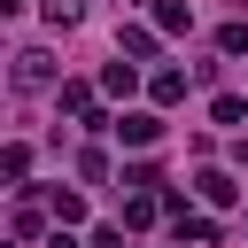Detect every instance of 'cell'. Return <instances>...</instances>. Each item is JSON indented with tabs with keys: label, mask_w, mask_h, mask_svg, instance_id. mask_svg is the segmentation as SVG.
Masks as SVG:
<instances>
[{
	"label": "cell",
	"mask_w": 248,
	"mask_h": 248,
	"mask_svg": "<svg viewBox=\"0 0 248 248\" xmlns=\"http://www.w3.org/2000/svg\"><path fill=\"white\" fill-rule=\"evenodd\" d=\"M155 8V31H194V8L186 0H147Z\"/></svg>",
	"instance_id": "7"
},
{
	"label": "cell",
	"mask_w": 248,
	"mask_h": 248,
	"mask_svg": "<svg viewBox=\"0 0 248 248\" xmlns=\"http://www.w3.org/2000/svg\"><path fill=\"white\" fill-rule=\"evenodd\" d=\"M194 186H202V202H209V209H232V194H240V186H232L225 170H202Z\"/></svg>",
	"instance_id": "5"
},
{
	"label": "cell",
	"mask_w": 248,
	"mask_h": 248,
	"mask_svg": "<svg viewBox=\"0 0 248 248\" xmlns=\"http://www.w3.org/2000/svg\"><path fill=\"white\" fill-rule=\"evenodd\" d=\"M132 85H140V70H132V62H124V54H116V62H108V70H101V93H132Z\"/></svg>",
	"instance_id": "8"
},
{
	"label": "cell",
	"mask_w": 248,
	"mask_h": 248,
	"mask_svg": "<svg viewBox=\"0 0 248 248\" xmlns=\"http://www.w3.org/2000/svg\"><path fill=\"white\" fill-rule=\"evenodd\" d=\"M46 248H78V240H70V232H62V225H54V232H46Z\"/></svg>",
	"instance_id": "17"
},
{
	"label": "cell",
	"mask_w": 248,
	"mask_h": 248,
	"mask_svg": "<svg viewBox=\"0 0 248 248\" xmlns=\"http://www.w3.org/2000/svg\"><path fill=\"white\" fill-rule=\"evenodd\" d=\"M78 16H85V0H46V23H54V31H70Z\"/></svg>",
	"instance_id": "13"
},
{
	"label": "cell",
	"mask_w": 248,
	"mask_h": 248,
	"mask_svg": "<svg viewBox=\"0 0 248 248\" xmlns=\"http://www.w3.org/2000/svg\"><path fill=\"white\" fill-rule=\"evenodd\" d=\"M54 85V54L46 46H16V93H46Z\"/></svg>",
	"instance_id": "1"
},
{
	"label": "cell",
	"mask_w": 248,
	"mask_h": 248,
	"mask_svg": "<svg viewBox=\"0 0 248 248\" xmlns=\"http://www.w3.org/2000/svg\"><path fill=\"white\" fill-rule=\"evenodd\" d=\"M85 248H124V225H93V240Z\"/></svg>",
	"instance_id": "16"
},
{
	"label": "cell",
	"mask_w": 248,
	"mask_h": 248,
	"mask_svg": "<svg viewBox=\"0 0 248 248\" xmlns=\"http://www.w3.org/2000/svg\"><path fill=\"white\" fill-rule=\"evenodd\" d=\"M155 46H163V31H155V23H124V31H116V54H132V62H147Z\"/></svg>",
	"instance_id": "3"
},
{
	"label": "cell",
	"mask_w": 248,
	"mask_h": 248,
	"mask_svg": "<svg viewBox=\"0 0 248 248\" xmlns=\"http://www.w3.org/2000/svg\"><path fill=\"white\" fill-rule=\"evenodd\" d=\"M46 209H54V225H78V217H85V202H78L70 186H54V194H46Z\"/></svg>",
	"instance_id": "9"
},
{
	"label": "cell",
	"mask_w": 248,
	"mask_h": 248,
	"mask_svg": "<svg viewBox=\"0 0 248 248\" xmlns=\"http://www.w3.org/2000/svg\"><path fill=\"white\" fill-rule=\"evenodd\" d=\"M163 217V194H124V225L140 232V225H155Z\"/></svg>",
	"instance_id": "6"
},
{
	"label": "cell",
	"mask_w": 248,
	"mask_h": 248,
	"mask_svg": "<svg viewBox=\"0 0 248 248\" xmlns=\"http://www.w3.org/2000/svg\"><path fill=\"white\" fill-rule=\"evenodd\" d=\"M54 101H62V116H85V124H101V132H108V116L93 108V85H62Z\"/></svg>",
	"instance_id": "4"
},
{
	"label": "cell",
	"mask_w": 248,
	"mask_h": 248,
	"mask_svg": "<svg viewBox=\"0 0 248 248\" xmlns=\"http://www.w3.org/2000/svg\"><path fill=\"white\" fill-rule=\"evenodd\" d=\"M209 116H217V124H240V116H248V101H240V93H217V101H209Z\"/></svg>",
	"instance_id": "12"
},
{
	"label": "cell",
	"mask_w": 248,
	"mask_h": 248,
	"mask_svg": "<svg viewBox=\"0 0 248 248\" xmlns=\"http://www.w3.org/2000/svg\"><path fill=\"white\" fill-rule=\"evenodd\" d=\"M240 163H248V140H240Z\"/></svg>",
	"instance_id": "18"
},
{
	"label": "cell",
	"mask_w": 248,
	"mask_h": 248,
	"mask_svg": "<svg viewBox=\"0 0 248 248\" xmlns=\"http://www.w3.org/2000/svg\"><path fill=\"white\" fill-rule=\"evenodd\" d=\"M0 170H8L16 186H23V178H31V147H8V155H0Z\"/></svg>",
	"instance_id": "14"
},
{
	"label": "cell",
	"mask_w": 248,
	"mask_h": 248,
	"mask_svg": "<svg viewBox=\"0 0 248 248\" xmlns=\"http://www.w3.org/2000/svg\"><path fill=\"white\" fill-rule=\"evenodd\" d=\"M217 54H248V23H225L217 31Z\"/></svg>",
	"instance_id": "15"
},
{
	"label": "cell",
	"mask_w": 248,
	"mask_h": 248,
	"mask_svg": "<svg viewBox=\"0 0 248 248\" xmlns=\"http://www.w3.org/2000/svg\"><path fill=\"white\" fill-rule=\"evenodd\" d=\"M108 132H116L124 147H155V140H163V116H155V108H124Z\"/></svg>",
	"instance_id": "2"
},
{
	"label": "cell",
	"mask_w": 248,
	"mask_h": 248,
	"mask_svg": "<svg viewBox=\"0 0 248 248\" xmlns=\"http://www.w3.org/2000/svg\"><path fill=\"white\" fill-rule=\"evenodd\" d=\"M78 178L101 186V178H108V155H101V147H78Z\"/></svg>",
	"instance_id": "10"
},
{
	"label": "cell",
	"mask_w": 248,
	"mask_h": 248,
	"mask_svg": "<svg viewBox=\"0 0 248 248\" xmlns=\"http://www.w3.org/2000/svg\"><path fill=\"white\" fill-rule=\"evenodd\" d=\"M155 101H186V70H155Z\"/></svg>",
	"instance_id": "11"
}]
</instances>
